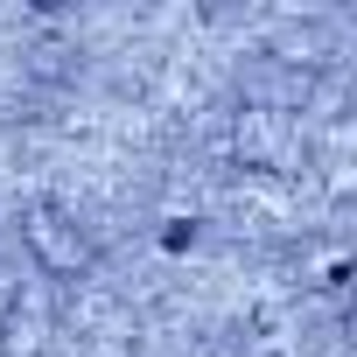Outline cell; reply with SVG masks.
I'll return each instance as SVG.
<instances>
[{
    "label": "cell",
    "mask_w": 357,
    "mask_h": 357,
    "mask_svg": "<svg viewBox=\"0 0 357 357\" xmlns=\"http://www.w3.org/2000/svg\"><path fill=\"white\" fill-rule=\"evenodd\" d=\"M22 245H29V259H36L50 280H77V273L91 266V231H84V218L63 211V204H36V211L22 218Z\"/></svg>",
    "instance_id": "1"
},
{
    "label": "cell",
    "mask_w": 357,
    "mask_h": 357,
    "mask_svg": "<svg viewBox=\"0 0 357 357\" xmlns=\"http://www.w3.org/2000/svg\"><path fill=\"white\" fill-rule=\"evenodd\" d=\"M231 154H238L245 168H259V175L287 168V154H294V126H287V112H280V105H245V112L231 119Z\"/></svg>",
    "instance_id": "2"
}]
</instances>
